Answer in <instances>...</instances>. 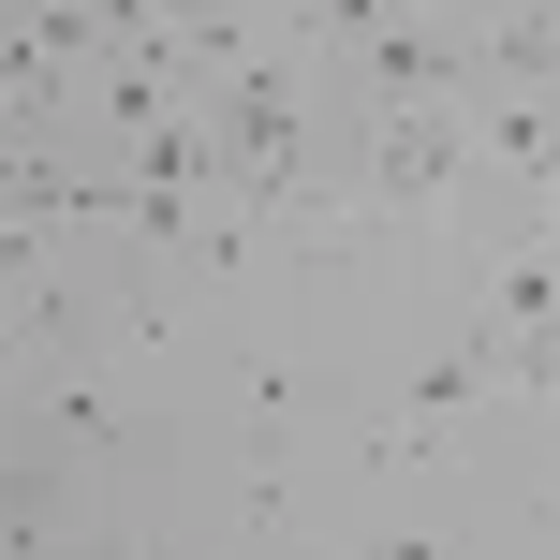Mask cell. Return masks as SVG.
<instances>
[{
	"label": "cell",
	"mask_w": 560,
	"mask_h": 560,
	"mask_svg": "<svg viewBox=\"0 0 560 560\" xmlns=\"http://www.w3.org/2000/svg\"><path fill=\"white\" fill-rule=\"evenodd\" d=\"M59 560H163V546H148V532H104V546H59Z\"/></svg>",
	"instance_id": "obj_1"
}]
</instances>
